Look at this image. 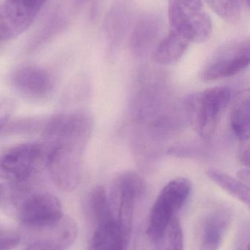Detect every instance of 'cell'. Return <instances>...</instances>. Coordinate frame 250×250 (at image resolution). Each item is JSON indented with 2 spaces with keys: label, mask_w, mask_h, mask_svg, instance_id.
<instances>
[{
  "label": "cell",
  "mask_w": 250,
  "mask_h": 250,
  "mask_svg": "<svg viewBox=\"0 0 250 250\" xmlns=\"http://www.w3.org/2000/svg\"><path fill=\"white\" fill-rule=\"evenodd\" d=\"M231 99V89L216 86L189 96L186 102L191 125L204 139H209L215 132L222 114Z\"/></svg>",
  "instance_id": "obj_3"
},
{
  "label": "cell",
  "mask_w": 250,
  "mask_h": 250,
  "mask_svg": "<svg viewBox=\"0 0 250 250\" xmlns=\"http://www.w3.org/2000/svg\"><path fill=\"white\" fill-rule=\"evenodd\" d=\"M230 126L236 138L242 142L249 141L250 105L249 94H245L236 103L230 113Z\"/></svg>",
  "instance_id": "obj_17"
},
{
  "label": "cell",
  "mask_w": 250,
  "mask_h": 250,
  "mask_svg": "<svg viewBox=\"0 0 250 250\" xmlns=\"http://www.w3.org/2000/svg\"><path fill=\"white\" fill-rule=\"evenodd\" d=\"M164 250H183L184 239L182 225L177 217H174L167 226Z\"/></svg>",
  "instance_id": "obj_21"
},
{
  "label": "cell",
  "mask_w": 250,
  "mask_h": 250,
  "mask_svg": "<svg viewBox=\"0 0 250 250\" xmlns=\"http://www.w3.org/2000/svg\"><path fill=\"white\" fill-rule=\"evenodd\" d=\"M250 62V44L245 42L216 56L204 67L200 77L206 82L227 79L245 70Z\"/></svg>",
  "instance_id": "obj_9"
},
{
  "label": "cell",
  "mask_w": 250,
  "mask_h": 250,
  "mask_svg": "<svg viewBox=\"0 0 250 250\" xmlns=\"http://www.w3.org/2000/svg\"><path fill=\"white\" fill-rule=\"evenodd\" d=\"M21 236L10 229H0V250H13L20 243Z\"/></svg>",
  "instance_id": "obj_23"
},
{
  "label": "cell",
  "mask_w": 250,
  "mask_h": 250,
  "mask_svg": "<svg viewBox=\"0 0 250 250\" xmlns=\"http://www.w3.org/2000/svg\"><path fill=\"white\" fill-rule=\"evenodd\" d=\"M10 80L13 87L21 95L32 100L45 99L55 87V79L52 73L37 65L19 67L13 72Z\"/></svg>",
  "instance_id": "obj_8"
},
{
  "label": "cell",
  "mask_w": 250,
  "mask_h": 250,
  "mask_svg": "<svg viewBox=\"0 0 250 250\" xmlns=\"http://www.w3.org/2000/svg\"><path fill=\"white\" fill-rule=\"evenodd\" d=\"M88 144L72 138H59L44 144L46 148L45 167L60 190L71 192L80 184L82 157Z\"/></svg>",
  "instance_id": "obj_1"
},
{
  "label": "cell",
  "mask_w": 250,
  "mask_h": 250,
  "mask_svg": "<svg viewBox=\"0 0 250 250\" xmlns=\"http://www.w3.org/2000/svg\"><path fill=\"white\" fill-rule=\"evenodd\" d=\"M48 117H29L10 120L0 135H26V134L41 133Z\"/></svg>",
  "instance_id": "obj_20"
},
{
  "label": "cell",
  "mask_w": 250,
  "mask_h": 250,
  "mask_svg": "<svg viewBox=\"0 0 250 250\" xmlns=\"http://www.w3.org/2000/svg\"><path fill=\"white\" fill-rule=\"evenodd\" d=\"M15 207L23 226L33 230L51 227L63 218L61 204L57 197L47 192L32 189L23 195Z\"/></svg>",
  "instance_id": "obj_7"
},
{
  "label": "cell",
  "mask_w": 250,
  "mask_h": 250,
  "mask_svg": "<svg viewBox=\"0 0 250 250\" xmlns=\"http://www.w3.org/2000/svg\"><path fill=\"white\" fill-rule=\"evenodd\" d=\"M14 110V102L12 100L0 98V132L11 120Z\"/></svg>",
  "instance_id": "obj_24"
},
{
  "label": "cell",
  "mask_w": 250,
  "mask_h": 250,
  "mask_svg": "<svg viewBox=\"0 0 250 250\" xmlns=\"http://www.w3.org/2000/svg\"><path fill=\"white\" fill-rule=\"evenodd\" d=\"M145 181L138 173H120L113 182L108 195L112 209L120 230L130 239L133 226L135 204L144 195Z\"/></svg>",
  "instance_id": "obj_5"
},
{
  "label": "cell",
  "mask_w": 250,
  "mask_h": 250,
  "mask_svg": "<svg viewBox=\"0 0 250 250\" xmlns=\"http://www.w3.org/2000/svg\"><path fill=\"white\" fill-rule=\"evenodd\" d=\"M87 208L95 228L116 220L108 195L102 187H95L91 191L87 198Z\"/></svg>",
  "instance_id": "obj_15"
},
{
  "label": "cell",
  "mask_w": 250,
  "mask_h": 250,
  "mask_svg": "<svg viewBox=\"0 0 250 250\" xmlns=\"http://www.w3.org/2000/svg\"><path fill=\"white\" fill-rule=\"evenodd\" d=\"M239 161L244 166L249 167L250 166V145L249 141L242 142L239 153Z\"/></svg>",
  "instance_id": "obj_27"
},
{
  "label": "cell",
  "mask_w": 250,
  "mask_h": 250,
  "mask_svg": "<svg viewBox=\"0 0 250 250\" xmlns=\"http://www.w3.org/2000/svg\"><path fill=\"white\" fill-rule=\"evenodd\" d=\"M155 245L157 244L153 242L146 234L139 233L135 242V250H154L152 246Z\"/></svg>",
  "instance_id": "obj_26"
},
{
  "label": "cell",
  "mask_w": 250,
  "mask_h": 250,
  "mask_svg": "<svg viewBox=\"0 0 250 250\" xmlns=\"http://www.w3.org/2000/svg\"><path fill=\"white\" fill-rule=\"evenodd\" d=\"M217 15L226 20L238 17L239 6L237 0H205Z\"/></svg>",
  "instance_id": "obj_22"
},
{
  "label": "cell",
  "mask_w": 250,
  "mask_h": 250,
  "mask_svg": "<svg viewBox=\"0 0 250 250\" xmlns=\"http://www.w3.org/2000/svg\"><path fill=\"white\" fill-rule=\"evenodd\" d=\"M39 12L13 0L0 4V46L23 33Z\"/></svg>",
  "instance_id": "obj_10"
},
{
  "label": "cell",
  "mask_w": 250,
  "mask_h": 250,
  "mask_svg": "<svg viewBox=\"0 0 250 250\" xmlns=\"http://www.w3.org/2000/svg\"><path fill=\"white\" fill-rule=\"evenodd\" d=\"M192 191L189 179L178 177L169 182L159 194L150 211L145 234L158 244L164 236L167 226L184 206Z\"/></svg>",
  "instance_id": "obj_2"
},
{
  "label": "cell",
  "mask_w": 250,
  "mask_h": 250,
  "mask_svg": "<svg viewBox=\"0 0 250 250\" xmlns=\"http://www.w3.org/2000/svg\"><path fill=\"white\" fill-rule=\"evenodd\" d=\"M206 174L213 182L218 185L223 190L249 207L250 191L248 185L214 167L208 168Z\"/></svg>",
  "instance_id": "obj_16"
},
{
  "label": "cell",
  "mask_w": 250,
  "mask_h": 250,
  "mask_svg": "<svg viewBox=\"0 0 250 250\" xmlns=\"http://www.w3.org/2000/svg\"><path fill=\"white\" fill-rule=\"evenodd\" d=\"M55 12L47 19L43 27L35 35L28 45V51L34 52L45 45L55 35L60 33L68 23L67 17L62 11Z\"/></svg>",
  "instance_id": "obj_18"
},
{
  "label": "cell",
  "mask_w": 250,
  "mask_h": 250,
  "mask_svg": "<svg viewBox=\"0 0 250 250\" xmlns=\"http://www.w3.org/2000/svg\"><path fill=\"white\" fill-rule=\"evenodd\" d=\"M46 250L45 248H44V245L41 243V242H38V240L33 241V242H31L29 245H28L26 248H23V250Z\"/></svg>",
  "instance_id": "obj_30"
},
{
  "label": "cell",
  "mask_w": 250,
  "mask_h": 250,
  "mask_svg": "<svg viewBox=\"0 0 250 250\" xmlns=\"http://www.w3.org/2000/svg\"><path fill=\"white\" fill-rule=\"evenodd\" d=\"M168 15L170 29L184 32L192 42H204L212 33V21L202 0H170Z\"/></svg>",
  "instance_id": "obj_6"
},
{
  "label": "cell",
  "mask_w": 250,
  "mask_h": 250,
  "mask_svg": "<svg viewBox=\"0 0 250 250\" xmlns=\"http://www.w3.org/2000/svg\"><path fill=\"white\" fill-rule=\"evenodd\" d=\"M246 1H247V4H248V5H249V4H250V0H246Z\"/></svg>",
  "instance_id": "obj_31"
},
{
  "label": "cell",
  "mask_w": 250,
  "mask_h": 250,
  "mask_svg": "<svg viewBox=\"0 0 250 250\" xmlns=\"http://www.w3.org/2000/svg\"><path fill=\"white\" fill-rule=\"evenodd\" d=\"M250 233L249 224L245 223L239 230L235 250H250Z\"/></svg>",
  "instance_id": "obj_25"
},
{
  "label": "cell",
  "mask_w": 250,
  "mask_h": 250,
  "mask_svg": "<svg viewBox=\"0 0 250 250\" xmlns=\"http://www.w3.org/2000/svg\"><path fill=\"white\" fill-rule=\"evenodd\" d=\"M158 26L152 20H144L138 23L131 38V47L137 54L146 51L155 41Z\"/></svg>",
  "instance_id": "obj_19"
},
{
  "label": "cell",
  "mask_w": 250,
  "mask_h": 250,
  "mask_svg": "<svg viewBox=\"0 0 250 250\" xmlns=\"http://www.w3.org/2000/svg\"><path fill=\"white\" fill-rule=\"evenodd\" d=\"M13 1L24 4V5L28 6V7L41 10V7H43L46 0H13Z\"/></svg>",
  "instance_id": "obj_28"
},
{
  "label": "cell",
  "mask_w": 250,
  "mask_h": 250,
  "mask_svg": "<svg viewBox=\"0 0 250 250\" xmlns=\"http://www.w3.org/2000/svg\"><path fill=\"white\" fill-rule=\"evenodd\" d=\"M129 241L115 220L95 228L87 250H126Z\"/></svg>",
  "instance_id": "obj_14"
},
{
  "label": "cell",
  "mask_w": 250,
  "mask_h": 250,
  "mask_svg": "<svg viewBox=\"0 0 250 250\" xmlns=\"http://www.w3.org/2000/svg\"><path fill=\"white\" fill-rule=\"evenodd\" d=\"M231 220V214L226 208L205 214L200 226L198 250H218Z\"/></svg>",
  "instance_id": "obj_11"
},
{
  "label": "cell",
  "mask_w": 250,
  "mask_h": 250,
  "mask_svg": "<svg viewBox=\"0 0 250 250\" xmlns=\"http://www.w3.org/2000/svg\"><path fill=\"white\" fill-rule=\"evenodd\" d=\"M45 157L46 148L43 142L16 146L0 154V178L11 185H33Z\"/></svg>",
  "instance_id": "obj_4"
},
{
  "label": "cell",
  "mask_w": 250,
  "mask_h": 250,
  "mask_svg": "<svg viewBox=\"0 0 250 250\" xmlns=\"http://www.w3.org/2000/svg\"><path fill=\"white\" fill-rule=\"evenodd\" d=\"M44 233L39 241L46 250H68L73 245L78 236V226L73 219L66 216L54 226L42 230Z\"/></svg>",
  "instance_id": "obj_12"
},
{
  "label": "cell",
  "mask_w": 250,
  "mask_h": 250,
  "mask_svg": "<svg viewBox=\"0 0 250 250\" xmlns=\"http://www.w3.org/2000/svg\"><path fill=\"white\" fill-rule=\"evenodd\" d=\"M192 43L184 32L170 29V33L154 48L152 60L160 65H172L178 62Z\"/></svg>",
  "instance_id": "obj_13"
},
{
  "label": "cell",
  "mask_w": 250,
  "mask_h": 250,
  "mask_svg": "<svg viewBox=\"0 0 250 250\" xmlns=\"http://www.w3.org/2000/svg\"><path fill=\"white\" fill-rule=\"evenodd\" d=\"M237 178L245 185H250V170L248 169H241L238 171Z\"/></svg>",
  "instance_id": "obj_29"
}]
</instances>
